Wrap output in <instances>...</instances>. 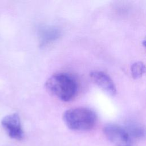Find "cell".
<instances>
[{"label":"cell","mask_w":146,"mask_h":146,"mask_svg":"<svg viewBox=\"0 0 146 146\" xmlns=\"http://www.w3.org/2000/svg\"><path fill=\"white\" fill-rule=\"evenodd\" d=\"M106 137L115 146H132V138L126 128L115 124H108L103 128Z\"/></svg>","instance_id":"cell-3"},{"label":"cell","mask_w":146,"mask_h":146,"mask_svg":"<svg viewBox=\"0 0 146 146\" xmlns=\"http://www.w3.org/2000/svg\"><path fill=\"white\" fill-rule=\"evenodd\" d=\"M125 127L132 139L133 138L141 139L144 136V129L136 123H128Z\"/></svg>","instance_id":"cell-7"},{"label":"cell","mask_w":146,"mask_h":146,"mask_svg":"<svg viewBox=\"0 0 146 146\" xmlns=\"http://www.w3.org/2000/svg\"><path fill=\"white\" fill-rule=\"evenodd\" d=\"M92 82L108 94L114 96L116 88L114 82L106 73L100 71H94L90 74Z\"/></svg>","instance_id":"cell-5"},{"label":"cell","mask_w":146,"mask_h":146,"mask_svg":"<svg viewBox=\"0 0 146 146\" xmlns=\"http://www.w3.org/2000/svg\"><path fill=\"white\" fill-rule=\"evenodd\" d=\"M38 34L40 45L45 46L56 40L59 37L60 32L55 26H43L39 27Z\"/></svg>","instance_id":"cell-6"},{"label":"cell","mask_w":146,"mask_h":146,"mask_svg":"<svg viewBox=\"0 0 146 146\" xmlns=\"http://www.w3.org/2000/svg\"><path fill=\"white\" fill-rule=\"evenodd\" d=\"M63 120L70 129L74 131H87L92 129L96 122L95 112L88 108L76 107L64 112Z\"/></svg>","instance_id":"cell-2"},{"label":"cell","mask_w":146,"mask_h":146,"mask_svg":"<svg viewBox=\"0 0 146 146\" xmlns=\"http://www.w3.org/2000/svg\"><path fill=\"white\" fill-rule=\"evenodd\" d=\"M1 124L11 138L17 140L23 138L24 133L18 113H14L6 116L2 119Z\"/></svg>","instance_id":"cell-4"},{"label":"cell","mask_w":146,"mask_h":146,"mask_svg":"<svg viewBox=\"0 0 146 146\" xmlns=\"http://www.w3.org/2000/svg\"><path fill=\"white\" fill-rule=\"evenodd\" d=\"M45 86L51 94L63 102L72 100L78 90L75 79L66 73H57L51 76L46 82Z\"/></svg>","instance_id":"cell-1"},{"label":"cell","mask_w":146,"mask_h":146,"mask_svg":"<svg viewBox=\"0 0 146 146\" xmlns=\"http://www.w3.org/2000/svg\"><path fill=\"white\" fill-rule=\"evenodd\" d=\"M131 71L133 78L137 79L142 76L145 71V66L141 62H137L133 63L131 67Z\"/></svg>","instance_id":"cell-8"}]
</instances>
